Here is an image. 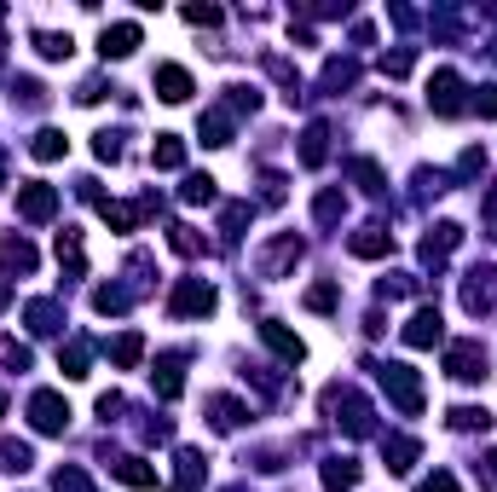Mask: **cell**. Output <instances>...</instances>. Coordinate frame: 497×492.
Here are the masks:
<instances>
[{
  "label": "cell",
  "instance_id": "6da1fadb",
  "mask_svg": "<svg viewBox=\"0 0 497 492\" xmlns=\"http://www.w3.org/2000/svg\"><path fill=\"white\" fill-rule=\"evenodd\" d=\"M382 388L393 394V406H400L405 418H416V411H423V382H416L411 365H382Z\"/></svg>",
  "mask_w": 497,
  "mask_h": 492
},
{
  "label": "cell",
  "instance_id": "7a4b0ae2",
  "mask_svg": "<svg viewBox=\"0 0 497 492\" xmlns=\"http://www.w3.org/2000/svg\"><path fill=\"white\" fill-rule=\"evenodd\" d=\"M324 406L330 411H341V429H347V434H370V429H377V423H370V406H364V394H353V388H330L324 394Z\"/></svg>",
  "mask_w": 497,
  "mask_h": 492
},
{
  "label": "cell",
  "instance_id": "3957f363",
  "mask_svg": "<svg viewBox=\"0 0 497 492\" xmlns=\"http://www.w3.org/2000/svg\"><path fill=\"white\" fill-rule=\"evenodd\" d=\"M29 423H35V434H64V423H70V406H64V394L41 388L35 400H29Z\"/></svg>",
  "mask_w": 497,
  "mask_h": 492
},
{
  "label": "cell",
  "instance_id": "277c9868",
  "mask_svg": "<svg viewBox=\"0 0 497 492\" xmlns=\"http://www.w3.org/2000/svg\"><path fill=\"white\" fill-rule=\"evenodd\" d=\"M168 308L180 313V319H203V313H214V284H203V278H185L180 290L168 295Z\"/></svg>",
  "mask_w": 497,
  "mask_h": 492
},
{
  "label": "cell",
  "instance_id": "5b68a950",
  "mask_svg": "<svg viewBox=\"0 0 497 492\" xmlns=\"http://www.w3.org/2000/svg\"><path fill=\"white\" fill-rule=\"evenodd\" d=\"M462 75L457 70H439L434 82H428V105H434V116H462Z\"/></svg>",
  "mask_w": 497,
  "mask_h": 492
},
{
  "label": "cell",
  "instance_id": "8992f818",
  "mask_svg": "<svg viewBox=\"0 0 497 492\" xmlns=\"http://www.w3.org/2000/svg\"><path fill=\"white\" fill-rule=\"evenodd\" d=\"M18 215H24V221H52V215H58V191L41 185V180L18 185Z\"/></svg>",
  "mask_w": 497,
  "mask_h": 492
},
{
  "label": "cell",
  "instance_id": "52a82bcc",
  "mask_svg": "<svg viewBox=\"0 0 497 492\" xmlns=\"http://www.w3.org/2000/svg\"><path fill=\"white\" fill-rule=\"evenodd\" d=\"M446 371H451L457 382H480V377H485V348H480V342H457V348L446 354Z\"/></svg>",
  "mask_w": 497,
  "mask_h": 492
},
{
  "label": "cell",
  "instance_id": "ba28073f",
  "mask_svg": "<svg viewBox=\"0 0 497 492\" xmlns=\"http://www.w3.org/2000/svg\"><path fill=\"white\" fill-rule=\"evenodd\" d=\"M260 342H267L272 354L283 359V365H301V359H307V342H301L295 331H283L278 319H267V324H260Z\"/></svg>",
  "mask_w": 497,
  "mask_h": 492
},
{
  "label": "cell",
  "instance_id": "9c48e42d",
  "mask_svg": "<svg viewBox=\"0 0 497 492\" xmlns=\"http://www.w3.org/2000/svg\"><path fill=\"white\" fill-rule=\"evenodd\" d=\"M439 336H446V324H439V308H416L411 319H405V348H434Z\"/></svg>",
  "mask_w": 497,
  "mask_h": 492
},
{
  "label": "cell",
  "instance_id": "30bf717a",
  "mask_svg": "<svg viewBox=\"0 0 497 492\" xmlns=\"http://www.w3.org/2000/svg\"><path fill=\"white\" fill-rule=\"evenodd\" d=\"M347 249L359 261H382V255H393V232L388 226H359V232L347 238Z\"/></svg>",
  "mask_w": 497,
  "mask_h": 492
},
{
  "label": "cell",
  "instance_id": "8fae6325",
  "mask_svg": "<svg viewBox=\"0 0 497 492\" xmlns=\"http://www.w3.org/2000/svg\"><path fill=\"white\" fill-rule=\"evenodd\" d=\"M457 244H462V226H457V221H439L434 232L423 238V261H428V267H434V261H446V255H451V249H457Z\"/></svg>",
  "mask_w": 497,
  "mask_h": 492
},
{
  "label": "cell",
  "instance_id": "7c38bea8",
  "mask_svg": "<svg viewBox=\"0 0 497 492\" xmlns=\"http://www.w3.org/2000/svg\"><path fill=\"white\" fill-rule=\"evenodd\" d=\"M139 24H116V29H105V35H98V52H105V59H128V52L139 47Z\"/></svg>",
  "mask_w": 497,
  "mask_h": 492
},
{
  "label": "cell",
  "instance_id": "4fadbf2b",
  "mask_svg": "<svg viewBox=\"0 0 497 492\" xmlns=\"http://www.w3.org/2000/svg\"><path fill=\"white\" fill-rule=\"evenodd\" d=\"M157 98H168V105H185V98H191V75H185L180 64H162V70H157Z\"/></svg>",
  "mask_w": 497,
  "mask_h": 492
},
{
  "label": "cell",
  "instance_id": "5bb4252c",
  "mask_svg": "<svg viewBox=\"0 0 497 492\" xmlns=\"http://www.w3.org/2000/svg\"><path fill=\"white\" fill-rule=\"evenodd\" d=\"M110 469H116V480H121V487H134V492L157 487V469H151L145 457H116V464H110Z\"/></svg>",
  "mask_w": 497,
  "mask_h": 492
},
{
  "label": "cell",
  "instance_id": "9a60e30c",
  "mask_svg": "<svg viewBox=\"0 0 497 492\" xmlns=\"http://www.w3.org/2000/svg\"><path fill=\"white\" fill-rule=\"evenodd\" d=\"M24 319H29V331H35V336H52L64 324V313H58V301H29Z\"/></svg>",
  "mask_w": 497,
  "mask_h": 492
},
{
  "label": "cell",
  "instance_id": "2e32d148",
  "mask_svg": "<svg viewBox=\"0 0 497 492\" xmlns=\"http://www.w3.org/2000/svg\"><path fill=\"white\" fill-rule=\"evenodd\" d=\"M290 261H301V244H295V238H278V244H272L267 255H260V272H267V278H278V272L290 267Z\"/></svg>",
  "mask_w": 497,
  "mask_h": 492
},
{
  "label": "cell",
  "instance_id": "e0dca14e",
  "mask_svg": "<svg viewBox=\"0 0 497 492\" xmlns=\"http://www.w3.org/2000/svg\"><path fill=\"white\" fill-rule=\"evenodd\" d=\"M151 162H157V168H185V139H180V134H157Z\"/></svg>",
  "mask_w": 497,
  "mask_h": 492
},
{
  "label": "cell",
  "instance_id": "ac0fdd59",
  "mask_svg": "<svg viewBox=\"0 0 497 492\" xmlns=\"http://www.w3.org/2000/svg\"><path fill=\"white\" fill-rule=\"evenodd\" d=\"M87 365H93V348H87V342H70V348L58 354V371H64L70 382H82V377H87Z\"/></svg>",
  "mask_w": 497,
  "mask_h": 492
},
{
  "label": "cell",
  "instance_id": "d6986e66",
  "mask_svg": "<svg viewBox=\"0 0 497 492\" xmlns=\"http://www.w3.org/2000/svg\"><path fill=\"white\" fill-rule=\"evenodd\" d=\"M157 394H162V400H180V394H185V365H180V359H162V365H157Z\"/></svg>",
  "mask_w": 497,
  "mask_h": 492
},
{
  "label": "cell",
  "instance_id": "ffe728a7",
  "mask_svg": "<svg viewBox=\"0 0 497 492\" xmlns=\"http://www.w3.org/2000/svg\"><path fill=\"white\" fill-rule=\"evenodd\" d=\"M324 157H330V128L313 122V128H307V139H301V162H307V168H318Z\"/></svg>",
  "mask_w": 497,
  "mask_h": 492
},
{
  "label": "cell",
  "instance_id": "44dd1931",
  "mask_svg": "<svg viewBox=\"0 0 497 492\" xmlns=\"http://www.w3.org/2000/svg\"><path fill=\"white\" fill-rule=\"evenodd\" d=\"M110 359H116L121 371H128V365H139V359H145V336H139V331L116 336V342H110Z\"/></svg>",
  "mask_w": 497,
  "mask_h": 492
},
{
  "label": "cell",
  "instance_id": "7402d4cb",
  "mask_svg": "<svg viewBox=\"0 0 497 492\" xmlns=\"http://www.w3.org/2000/svg\"><path fill=\"white\" fill-rule=\"evenodd\" d=\"M353 480H359V464H353V457H330L324 464V487L330 492H347Z\"/></svg>",
  "mask_w": 497,
  "mask_h": 492
},
{
  "label": "cell",
  "instance_id": "603a6c76",
  "mask_svg": "<svg viewBox=\"0 0 497 492\" xmlns=\"http://www.w3.org/2000/svg\"><path fill=\"white\" fill-rule=\"evenodd\" d=\"M29 151H35V162H58L64 151H70V139H64L58 128H41V134H35V145H29Z\"/></svg>",
  "mask_w": 497,
  "mask_h": 492
},
{
  "label": "cell",
  "instance_id": "cb8c5ba5",
  "mask_svg": "<svg viewBox=\"0 0 497 492\" xmlns=\"http://www.w3.org/2000/svg\"><path fill=\"white\" fill-rule=\"evenodd\" d=\"M208 418H214V429H237L249 411H243L237 400H226V394H220V400H208Z\"/></svg>",
  "mask_w": 497,
  "mask_h": 492
},
{
  "label": "cell",
  "instance_id": "d4e9b609",
  "mask_svg": "<svg viewBox=\"0 0 497 492\" xmlns=\"http://www.w3.org/2000/svg\"><path fill=\"white\" fill-rule=\"evenodd\" d=\"M411 464H416V441H411V434H393V441H388V469L405 475Z\"/></svg>",
  "mask_w": 497,
  "mask_h": 492
},
{
  "label": "cell",
  "instance_id": "484cf974",
  "mask_svg": "<svg viewBox=\"0 0 497 492\" xmlns=\"http://www.w3.org/2000/svg\"><path fill=\"white\" fill-rule=\"evenodd\" d=\"M35 52H41V59H70L75 41H70V35H52V29H41V35H35Z\"/></svg>",
  "mask_w": 497,
  "mask_h": 492
},
{
  "label": "cell",
  "instance_id": "4316f807",
  "mask_svg": "<svg viewBox=\"0 0 497 492\" xmlns=\"http://www.w3.org/2000/svg\"><path fill=\"white\" fill-rule=\"evenodd\" d=\"M203 145H231V122H226L220 111L203 116Z\"/></svg>",
  "mask_w": 497,
  "mask_h": 492
},
{
  "label": "cell",
  "instance_id": "83f0119b",
  "mask_svg": "<svg viewBox=\"0 0 497 492\" xmlns=\"http://www.w3.org/2000/svg\"><path fill=\"white\" fill-rule=\"evenodd\" d=\"M134 221H139L134 203H105V226H116V232H134Z\"/></svg>",
  "mask_w": 497,
  "mask_h": 492
},
{
  "label": "cell",
  "instance_id": "f1b7e54d",
  "mask_svg": "<svg viewBox=\"0 0 497 492\" xmlns=\"http://www.w3.org/2000/svg\"><path fill=\"white\" fill-rule=\"evenodd\" d=\"M180 197L185 203H214V180H208V174H191V180L180 185Z\"/></svg>",
  "mask_w": 497,
  "mask_h": 492
},
{
  "label": "cell",
  "instance_id": "f546056e",
  "mask_svg": "<svg viewBox=\"0 0 497 492\" xmlns=\"http://www.w3.org/2000/svg\"><path fill=\"white\" fill-rule=\"evenodd\" d=\"M29 464H35V457H29V446H18V441H6V446H0V469H18V475H24Z\"/></svg>",
  "mask_w": 497,
  "mask_h": 492
},
{
  "label": "cell",
  "instance_id": "4dcf8cb0",
  "mask_svg": "<svg viewBox=\"0 0 497 492\" xmlns=\"http://www.w3.org/2000/svg\"><path fill=\"white\" fill-rule=\"evenodd\" d=\"M58 261H70V272H82V267H87L82 238H75V232H64V238H58Z\"/></svg>",
  "mask_w": 497,
  "mask_h": 492
},
{
  "label": "cell",
  "instance_id": "1f68e13d",
  "mask_svg": "<svg viewBox=\"0 0 497 492\" xmlns=\"http://www.w3.org/2000/svg\"><path fill=\"white\" fill-rule=\"evenodd\" d=\"M336 301H341V295H336V284H313V290H307V308H313V313H330Z\"/></svg>",
  "mask_w": 497,
  "mask_h": 492
},
{
  "label": "cell",
  "instance_id": "d6a6232c",
  "mask_svg": "<svg viewBox=\"0 0 497 492\" xmlns=\"http://www.w3.org/2000/svg\"><path fill=\"white\" fill-rule=\"evenodd\" d=\"M0 255L12 261V267H18V272H29V267H35V249H29V244H24V238H18V244H12V238H6V249H0Z\"/></svg>",
  "mask_w": 497,
  "mask_h": 492
},
{
  "label": "cell",
  "instance_id": "836d02e7",
  "mask_svg": "<svg viewBox=\"0 0 497 492\" xmlns=\"http://www.w3.org/2000/svg\"><path fill=\"white\" fill-rule=\"evenodd\" d=\"M0 365H12V371H24V365H29V348H24V342H12V336H6V342H0Z\"/></svg>",
  "mask_w": 497,
  "mask_h": 492
},
{
  "label": "cell",
  "instance_id": "e575fe53",
  "mask_svg": "<svg viewBox=\"0 0 497 492\" xmlns=\"http://www.w3.org/2000/svg\"><path fill=\"white\" fill-rule=\"evenodd\" d=\"M485 423H492V418H485V411H474V406H457V411H451V429H485Z\"/></svg>",
  "mask_w": 497,
  "mask_h": 492
},
{
  "label": "cell",
  "instance_id": "d590c367",
  "mask_svg": "<svg viewBox=\"0 0 497 492\" xmlns=\"http://www.w3.org/2000/svg\"><path fill=\"white\" fill-rule=\"evenodd\" d=\"M52 492H87V475L82 469H58V475H52Z\"/></svg>",
  "mask_w": 497,
  "mask_h": 492
},
{
  "label": "cell",
  "instance_id": "8d00e7d4",
  "mask_svg": "<svg viewBox=\"0 0 497 492\" xmlns=\"http://www.w3.org/2000/svg\"><path fill=\"white\" fill-rule=\"evenodd\" d=\"M353 180H359L364 191H382V168H377V162H353Z\"/></svg>",
  "mask_w": 497,
  "mask_h": 492
},
{
  "label": "cell",
  "instance_id": "74e56055",
  "mask_svg": "<svg viewBox=\"0 0 497 492\" xmlns=\"http://www.w3.org/2000/svg\"><path fill=\"white\" fill-rule=\"evenodd\" d=\"M174 249H180V255H197V249H203V238L191 232V226H174V238H168Z\"/></svg>",
  "mask_w": 497,
  "mask_h": 492
},
{
  "label": "cell",
  "instance_id": "f35d334b",
  "mask_svg": "<svg viewBox=\"0 0 497 492\" xmlns=\"http://www.w3.org/2000/svg\"><path fill=\"white\" fill-rule=\"evenodd\" d=\"M353 82H359L353 64H330V70H324V87H353Z\"/></svg>",
  "mask_w": 497,
  "mask_h": 492
},
{
  "label": "cell",
  "instance_id": "ab89813d",
  "mask_svg": "<svg viewBox=\"0 0 497 492\" xmlns=\"http://www.w3.org/2000/svg\"><path fill=\"white\" fill-rule=\"evenodd\" d=\"M93 151H98V162H116V157H121V134H98Z\"/></svg>",
  "mask_w": 497,
  "mask_h": 492
},
{
  "label": "cell",
  "instance_id": "60d3db41",
  "mask_svg": "<svg viewBox=\"0 0 497 492\" xmlns=\"http://www.w3.org/2000/svg\"><path fill=\"white\" fill-rule=\"evenodd\" d=\"M93 308H98V313H121V308H128V295H121V290H98Z\"/></svg>",
  "mask_w": 497,
  "mask_h": 492
},
{
  "label": "cell",
  "instance_id": "b9f144b4",
  "mask_svg": "<svg viewBox=\"0 0 497 492\" xmlns=\"http://www.w3.org/2000/svg\"><path fill=\"white\" fill-rule=\"evenodd\" d=\"M411 64H416V52L405 47V52H393V59H382V70H388V75H411Z\"/></svg>",
  "mask_w": 497,
  "mask_h": 492
},
{
  "label": "cell",
  "instance_id": "7bdbcfd3",
  "mask_svg": "<svg viewBox=\"0 0 497 492\" xmlns=\"http://www.w3.org/2000/svg\"><path fill=\"white\" fill-rule=\"evenodd\" d=\"M416 492H457V475H446V469H439V475H428Z\"/></svg>",
  "mask_w": 497,
  "mask_h": 492
},
{
  "label": "cell",
  "instance_id": "ee69618b",
  "mask_svg": "<svg viewBox=\"0 0 497 492\" xmlns=\"http://www.w3.org/2000/svg\"><path fill=\"white\" fill-rule=\"evenodd\" d=\"M185 24H220V6H185Z\"/></svg>",
  "mask_w": 497,
  "mask_h": 492
},
{
  "label": "cell",
  "instance_id": "f6af8a7d",
  "mask_svg": "<svg viewBox=\"0 0 497 492\" xmlns=\"http://www.w3.org/2000/svg\"><path fill=\"white\" fill-rule=\"evenodd\" d=\"M336 215H341V197H336V191H324V197H318V221L330 226V221H336Z\"/></svg>",
  "mask_w": 497,
  "mask_h": 492
},
{
  "label": "cell",
  "instance_id": "bcb514c9",
  "mask_svg": "<svg viewBox=\"0 0 497 492\" xmlns=\"http://www.w3.org/2000/svg\"><path fill=\"white\" fill-rule=\"evenodd\" d=\"M474 111H480V116H497V87H480V93H474Z\"/></svg>",
  "mask_w": 497,
  "mask_h": 492
},
{
  "label": "cell",
  "instance_id": "7dc6e473",
  "mask_svg": "<svg viewBox=\"0 0 497 492\" xmlns=\"http://www.w3.org/2000/svg\"><path fill=\"white\" fill-rule=\"evenodd\" d=\"M260 185H267V191H260V197H267V203H283V174H267V180H260Z\"/></svg>",
  "mask_w": 497,
  "mask_h": 492
},
{
  "label": "cell",
  "instance_id": "c3c4849f",
  "mask_svg": "<svg viewBox=\"0 0 497 492\" xmlns=\"http://www.w3.org/2000/svg\"><path fill=\"white\" fill-rule=\"evenodd\" d=\"M6 301H12V284H6V278H0V308H6Z\"/></svg>",
  "mask_w": 497,
  "mask_h": 492
},
{
  "label": "cell",
  "instance_id": "681fc988",
  "mask_svg": "<svg viewBox=\"0 0 497 492\" xmlns=\"http://www.w3.org/2000/svg\"><path fill=\"white\" fill-rule=\"evenodd\" d=\"M485 215H492V221H497V191H492V203H485Z\"/></svg>",
  "mask_w": 497,
  "mask_h": 492
},
{
  "label": "cell",
  "instance_id": "f907efd6",
  "mask_svg": "<svg viewBox=\"0 0 497 492\" xmlns=\"http://www.w3.org/2000/svg\"><path fill=\"white\" fill-rule=\"evenodd\" d=\"M0 411H6V394H0Z\"/></svg>",
  "mask_w": 497,
  "mask_h": 492
}]
</instances>
